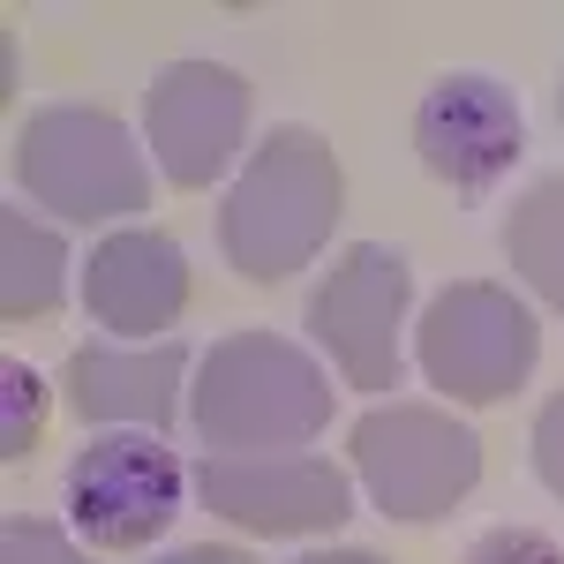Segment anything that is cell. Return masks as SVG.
I'll return each mask as SVG.
<instances>
[{
  "label": "cell",
  "instance_id": "6da1fadb",
  "mask_svg": "<svg viewBox=\"0 0 564 564\" xmlns=\"http://www.w3.org/2000/svg\"><path fill=\"white\" fill-rule=\"evenodd\" d=\"M347 212V174L316 129H271L218 204V249L249 286L294 279Z\"/></svg>",
  "mask_w": 564,
  "mask_h": 564
},
{
  "label": "cell",
  "instance_id": "7a4b0ae2",
  "mask_svg": "<svg viewBox=\"0 0 564 564\" xmlns=\"http://www.w3.org/2000/svg\"><path fill=\"white\" fill-rule=\"evenodd\" d=\"M188 422L212 452H279L308 444L332 422V384L294 339L234 332L204 354V377L188 391Z\"/></svg>",
  "mask_w": 564,
  "mask_h": 564
},
{
  "label": "cell",
  "instance_id": "3957f363",
  "mask_svg": "<svg viewBox=\"0 0 564 564\" xmlns=\"http://www.w3.org/2000/svg\"><path fill=\"white\" fill-rule=\"evenodd\" d=\"M8 166L31 204H45L53 218H76V226H106V218H129L151 204L143 151L106 106H39L15 129Z\"/></svg>",
  "mask_w": 564,
  "mask_h": 564
},
{
  "label": "cell",
  "instance_id": "277c9868",
  "mask_svg": "<svg viewBox=\"0 0 564 564\" xmlns=\"http://www.w3.org/2000/svg\"><path fill=\"white\" fill-rule=\"evenodd\" d=\"M354 475L384 505V520L430 527L481 481V436L444 406L399 399L354 422Z\"/></svg>",
  "mask_w": 564,
  "mask_h": 564
},
{
  "label": "cell",
  "instance_id": "5b68a950",
  "mask_svg": "<svg viewBox=\"0 0 564 564\" xmlns=\"http://www.w3.org/2000/svg\"><path fill=\"white\" fill-rule=\"evenodd\" d=\"M534 354H542L534 308L489 279L444 286L422 316V377L459 406H505L534 377Z\"/></svg>",
  "mask_w": 564,
  "mask_h": 564
},
{
  "label": "cell",
  "instance_id": "8992f818",
  "mask_svg": "<svg viewBox=\"0 0 564 564\" xmlns=\"http://www.w3.org/2000/svg\"><path fill=\"white\" fill-rule=\"evenodd\" d=\"M196 497L249 534H332L354 512V481L316 452H212Z\"/></svg>",
  "mask_w": 564,
  "mask_h": 564
},
{
  "label": "cell",
  "instance_id": "52a82bcc",
  "mask_svg": "<svg viewBox=\"0 0 564 564\" xmlns=\"http://www.w3.org/2000/svg\"><path fill=\"white\" fill-rule=\"evenodd\" d=\"M406 257L384 241H361L324 271V286L308 294V332L339 361V377L361 391L399 384V324H406Z\"/></svg>",
  "mask_w": 564,
  "mask_h": 564
},
{
  "label": "cell",
  "instance_id": "ba28073f",
  "mask_svg": "<svg viewBox=\"0 0 564 564\" xmlns=\"http://www.w3.org/2000/svg\"><path fill=\"white\" fill-rule=\"evenodd\" d=\"M181 459L143 436H98L68 459V520L98 550H143L181 512Z\"/></svg>",
  "mask_w": 564,
  "mask_h": 564
},
{
  "label": "cell",
  "instance_id": "9c48e42d",
  "mask_svg": "<svg viewBox=\"0 0 564 564\" xmlns=\"http://www.w3.org/2000/svg\"><path fill=\"white\" fill-rule=\"evenodd\" d=\"M143 135L174 188H212L249 135V84L218 61H174L143 90Z\"/></svg>",
  "mask_w": 564,
  "mask_h": 564
},
{
  "label": "cell",
  "instance_id": "30bf717a",
  "mask_svg": "<svg viewBox=\"0 0 564 564\" xmlns=\"http://www.w3.org/2000/svg\"><path fill=\"white\" fill-rule=\"evenodd\" d=\"M520 143H527L520 106L489 76H444L414 106V151L452 196H489L505 181V166L520 159Z\"/></svg>",
  "mask_w": 564,
  "mask_h": 564
},
{
  "label": "cell",
  "instance_id": "8fae6325",
  "mask_svg": "<svg viewBox=\"0 0 564 564\" xmlns=\"http://www.w3.org/2000/svg\"><path fill=\"white\" fill-rule=\"evenodd\" d=\"M84 308L106 332H121V339L181 324V308H188V257H181V241L174 234H151V226L106 234L84 257Z\"/></svg>",
  "mask_w": 564,
  "mask_h": 564
},
{
  "label": "cell",
  "instance_id": "7c38bea8",
  "mask_svg": "<svg viewBox=\"0 0 564 564\" xmlns=\"http://www.w3.org/2000/svg\"><path fill=\"white\" fill-rule=\"evenodd\" d=\"M61 377H68V406H76V422H143V430H166V422L181 414L188 347H181V339H159L151 354L76 347Z\"/></svg>",
  "mask_w": 564,
  "mask_h": 564
},
{
  "label": "cell",
  "instance_id": "4fadbf2b",
  "mask_svg": "<svg viewBox=\"0 0 564 564\" xmlns=\"http://www.w3.org/2000/svg\"><path fill=\"white\" fill-rule=\"evenodd\" d=\"M68 294V249L61 234L23 218V204L0 212V316L8 324H31V316H53Z\"/></svg>",
  "mask_w": 564,
  "mask_h": 564
},
{
  "label": "cell",
  "instance_id": "5bb4252c",
  "mask_svg": "<svg viewBox=\"0 0 564 564\" xmlns=\"http://www.w3.org/2000/svg\"><path fill=\"white\" fill-rule=\"evenodd\" d=\"M505 257L550 308H564V174L534 181L505 218Z\"/></svg>",
  "mask_w": 564,
  "mask_h": 564
},
{
  "label": "cell",
  "instance_id": "9a60e30c",
  "mask_svg": "<svg viewBox=\"0 0 564 564\" xmlns=\"http://www.w3.org/2000/svg\"><path fill=\"white\" fill-rule=\"evenodd\" d=\"M45 430V384L31 361H0V459H23Z\"/></svg>",
  "mask_w": 564,
  "mask_h": 564
},
{
  "label": "cell",
  "instance_id": "2e32d148",
  "mask_svg": "<svg viewBox=\"0 0 564 564\" xmlns=\"http://www.w3.org/2000/svg\"><path fill=\"white\" fill-rule=\"evenodd\" d=\"M0 564H90L61 527L45 520H8L0 527Z\"/></svg>",
  "mask_w": 564,
  "mask_h": 564
},
{
  "label": "cell",
  "instance_id": "e0dca14e",
  "mask_svg": "<svg viewBox=\"0 0 564 564\" xmlns=\"http://www.w3.org/2000/svg\"><path fill=\"white\" fill-rule=\"evenodd\" d=\"M459 564H564V550L550 534H534V527H489Z\"/></svg>",
  "mask_w": 564,
  "mask_h": 564
},
{
  "label": "cell",
  "instance_id": "ac0fdd59",
  "mask_svg": "<svg viewBox=\"0 0 564 564\" xmlns=\"http://www.w3.org/2000/svg\"><path fill=\"white\" fill-rule=\"evenodd\" d=\"M534 475H542V489L564 505V391L534 414Z\"/></svg>",
  "mask_w": 564,
  "mask_h": 564
},
{
  "label": "cell",
  "instance_id": "d6986e66",
  "mask_svg": "<svg viewBox=\"0 0 564 564\" xmlns=\"http://www.w3.org/2000/svg\"><path fill=\"white\" fill-rule=\"evenodd\" d=\"M166 564H249L241 550H226V542H204V550H174Z\"/></svg>",
  "mask_w": 564,
  "mask_h": 564
},
{
  "label": "cell",
  "instance_id": "ffe728a7",
  "mask_svg": "<svg viewBox=\"0 0 564 564\" xmlns=\"http://www.w3.org/2000/svg\"><path fill=\"white\" fill-rule=\"evenodd\" d=\"M294 564H384V557H369V550H316V557H294Z\"/></svg>",
  "mask_w": 564,
  "mask_h": 564
},
{
  "label": "cell",
  "instance_id": "44dd1931",
  "mask_svg": "<svg viewBox=\"0 0 564 564\" xmlns=\"http://www.w3.org/2000/svg\"><path fill=\"white\" fill-rule=\"evenodd\" d=\"M557 113H564V90H557Z\"/></svg>",
  "mask_w": 564,
  "mask_h": 564
}]
</instances>
